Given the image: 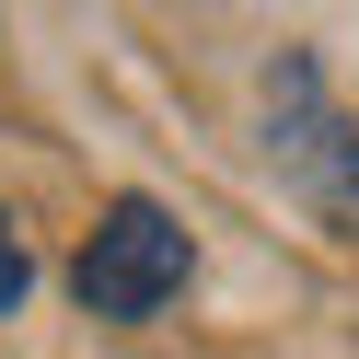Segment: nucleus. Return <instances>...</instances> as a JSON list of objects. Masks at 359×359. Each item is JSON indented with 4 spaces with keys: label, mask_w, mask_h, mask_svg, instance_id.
Listing matches in <instances>:
<instances>
[{
    "label": "nucleus",
    "mask_w": 359,
    "mask_h": 359,
    "mask_svg": "<svg viewBox=\"0 0 359 359\" xmlns=\"http://www.w3.org/2000/svg\"><path fill=\"white\" fill-rule=\"evenodd\" d=\"M266 163H278V186L302 197L336 243H359V116L325 93L313 58H278V70H266Z\"/></svg>",
    "instance_id": "nucleus-1"
},
{
    "label": "nucleus",
    "mask_w": 359,
    "mask_h": 359,
    "mask_svg": "<svg viewBox=\"0 0 359 359\" xmlns=\"http://www.w3.org/2000/svg\"><path fill=\"white\" fill-rule=\"evenodd\" d=\"M186 278H197V243H186V220L163 197H116L93 220V243H81V266H70L93 325H151V313L186 302Z\"/></svg>",
    "instance_id": "nucleus-2"
},
{
    "label": "nucleus",
    "mask_w": 359,
    "mask_h": 359,
    "mask_svg": "<svg viewBox=\"0 0 359 359\" xmlns=\"http://www.w3.org/2000/svg\"><path fill=\"white\" fill-rule=\"evenodd\" d=\"M24 290H35V255H24V232H12V220H0V313L24 302Z\"/></svg>",
    "instance_id": "nucleus-3"
}]
</instances>
